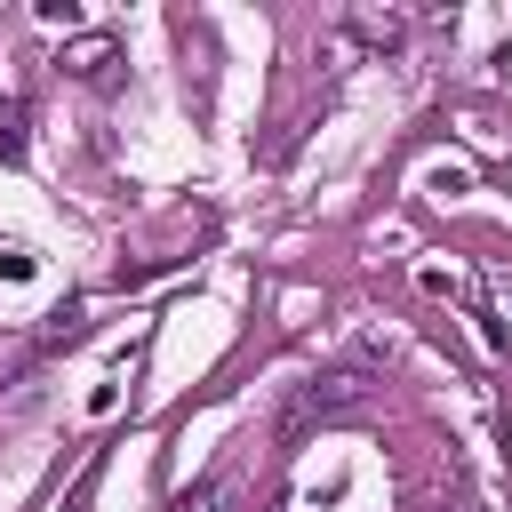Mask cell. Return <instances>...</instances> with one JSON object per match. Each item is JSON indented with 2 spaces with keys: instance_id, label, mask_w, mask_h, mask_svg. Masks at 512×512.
Returning a JSON list of instances; mask_svg holds the SVG:
<instances>
[{
  "instance_id": "6da1fadb",
  "label": "cell",
  "mask_w": 512,
  "mask_h": 512,
  "mask_svg": "<svg viewBox=\"0 0 512 512\" xmlns=\"http://www.w3.org/2000/svg\"><path fill=\"white\" fill-rule=\"evenodd\" d=\"M400 40H408V16H400V8H352V16L328 32L336 56H352V48H360V56H400Z\"/></svg>"
},
{
  "instance_id": "7a4b0ae2",
  "label": "cell",
  "mask_w": 512,
  "mask_h": 512,
  "mask_svg": "<svg viewBox=\"0 0 512 512\" xmlns=\"http://www.w3.org/2000/svg\"><path fill=\"white\" fill-rule=\"evenodd\" d=\"M368 384L360 376H312L304 392H296V408H288V424H312V416H336V408H352Z\"/></svg>"
},
{
  "instance_id": "3957f363",
  "label": "cell",
  "mask_w": 512,
  "mask_h": 512,
  "mask_svg": "<svg viewBox=\"0 0 512 512\" xmlns=\"http://www.w3.org/2000/svg\"><path fill=\"white\" fill-rule=\"evenodd\" d=\"M112 64H120V40H104V32H88V40H72V48L56 56L64 80H96V88L112 80Z\"/></svg>"
},
{
  "instance_id": "277c9868",
  "label": "cell",
  "mask_w": 512,
  "mask_h": 512,
  "mask_svg": "<svg viewBox=\"0 0 512 512\" xmlns=\"http://www.w3.org/2000/svg\"><path fill=\"white\" fill-rule=\"evenodd\" d=\"M24 144H32V112H24V96H0V160L16 168Z\"/></svg>"
},
{
  "instance_id": "5b68a950",
  "label": "cell",
  "mask_w": 512,
  "mask_h": 512,
  "mask_svg": "<svg viewBox=\"0 0 512 512\" xmlns=\"http://www.w3.org/2000/svg\"><path fill=\"white\" fill-rule=\"evenodd\" d=\"M232 504H240V488H232V480H208V488H200L184 512H232Z\"/></svg>"
},
{
  "instance_id": "8992f818",
  "label": "cell",
  "mask_w": 512,
  "mask_h": 512,
  "mask_svg": "<svg viewBox=\"0 0 512 512\" xmlns=\"http://www.w3.org/2000/svg\"><path fill=\"white\" fill-rule=\"evenodd\" d=\"M432 192H440V200H456V192H472V168H448V160H440V168H432Z\"/></svg>"
},
{
  "instance_id": "52a82bcc",
  "label": "cell",
  "mask_w": 512,
  "mask_h": 512,
  "mask_svg": "<svg viewBox=\"0 0 512 512\" xmlns=\"http://www.w3.org/2000/svg\"><path fill=\"white\" fill-rule=\"evenodd\" d=\"M112 408H120V376H104V384L88 392V416H112Z\"/></svg>"
},
{
  "instance_id": "ba28073f",
  "label": "cell",
  "mask_w": 512,
  "mask_h": 512,
  "mask_svg": "<svg viewBox=\"0 0 512 512\" xmlns=\"http://www.w3.org/2000/svg\"><path fill=\"white\" fill-rule=\"evenodd\" d=\"M0 280H32V256L24 248H0Z\"/></svg>"
},
{
  "instance_id": "9c48e42d",
  "label": "cell",
  "mask_w": 512,
  "mask_h": 512,
  "mask_svg": "<svg viewBox=\"0 0 512 512\" xmlns=\"http://www.w3.org/2000/svg\"><path fill=\"white\" fill-rule=\"evenodd\" d=\"M472 320H480V344H488V352H504V320H496V312H488V304H480V312H472Z\"/></svg>"
}]
</instances>
